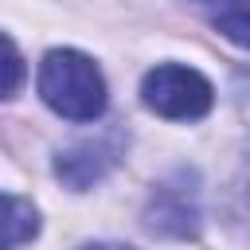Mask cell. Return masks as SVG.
Listing matches in <instances>:
<instances>
[{
  "label": "cell",
  "mask_w": 250,
  "mask_h": 250,
  "mask_svg": "<svg viewBox=\"0 0 250 250\" xmlns=\"http://www.w3.org/2000/svg\"><path fill=\"white\" fill-rule=\"evenodd\" d=\"M145 219L152 230L172 234V238H188L199 227V203H195V188H188V176H176L168 184H160L145 207Z\"/></svg>",
  "instance_id": "obj_3"
},
{
  "label": "cell",
  "mask_w": 250,
  "mask_h": 250,
  "mask_svg": "<svg viewBox=\"0 0 250 250\" xmlns=\"http://www.w3.org/2000/svg\"><path fill=\"white\" fill-rule=\"evenodd\" d=\"M141 102L168 117V121H195L211 109L215 102V90L211 82L191 70V66H180V62H164V66H152L141 82Z\"/></svg>",
  "instance_id": "obj_2"
},
{
  "label": "cell",
  "mask_w": 250,
  "mask_h": 250,
  "mask_svg": "<svg viewBox=\"0 0 250 250\" xmlns=\"http://www.w3.org/2000/svg\"><path fill=\"white\" fill-rule=\"evenodd\" d=\"M20 82H23V59H20L16 43L0 31V98L16 94V90H20Z\"/></svg>",
  "instance_id": "obj_7"
},
{
  "label": "cell",
  "mask_w": 250,
  "mask_h": 250,
  "mask_svg": "<svg viewBox=\"0 0 250 250\" xmlns=\"http://www.w3.org/2000/svg\"><path fill=\"white\" fill-rule=\"evenodd\" d=\"M82 250H133V246H121V242H90Z\"/></svg>",
  "instance_id": "obj_8"
},
{
  "label": "cell",
  "mask_w": 250,
  "mask_h": 250,
  "mask_svg": "<svg viewBox=\"0 0 250 250\" xmlns=\"http://www.w3.org/2000/svg\"><path fill=\"white\" fill-rule=\"evenodd\" d=\"M39 94L70 121H98L105 113V78L82 51H47L39 62Z\"/></svg>",
  "instance_id": "obj_1"
},
{
  "label": "cell",
  "mask_w": 250,
  "mask_h": 250,
  "mask_svg": "<svg viewBox=\"0 0 250 250\" xmlns=\"http://www.w3.org/2000/svg\"><path fill=\"white\" fill-rule=\"evenodd\" d=\"M113 160H117L113 145H105V141H78V145H70V148L59 152L55 172H59L62 184H70L74 191H82V188L98 184L113 168Z\"/></svg>",
  "instance_id": "obj_4"
},
{
  "label": "cell",
  "mask_w": 250,
  "mask_h": 250,
  "mask_svg": "<svg viewBox=\"0 0 250 250\" xmlns=\"http://www.w3.org/2000/svg\"><path fill=\"white\" fill-rule=\"evenodd\" d=\"M39 230V215L27 199L20 195H4L0 191V250H16L23 242H31Z\"/></svg>",
  "instance_id": "obj_5"
},
{
  "label": "cell",
  "mask_w": 250,
  "mask_h": 250,
  "mask_svg": "<svg viewBox=\"0 0 250 250\" xmlns=\"http://www.w3.org/2000/svg\"><path fill=\"white\" fill-rule=\"evenodd\" d=\"M211 23L238 47H250V0H207Z\"/></svg>",
  "instance_id": "obj_6"
}]
</instances>
